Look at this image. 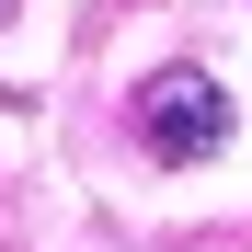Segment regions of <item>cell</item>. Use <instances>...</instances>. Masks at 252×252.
Here are the masks:
<instances>
[{
  "mask_svg": "<svg viewBox=\"0 0 252 252\" xmlns=\"http://www.w3.org/2000/svg\"><path fill=\"white\" fill-rule=\"evenodd\" d=\"M126 115H138V149L172 160V172H195V160L229 149V92H218V69H195V58L184 69H149Z\"/></svg>",
  "mask_w": 252,
  "mask_h": 252,
  "instance_id": "obj_1",
  "label": "cell"
},
{
  "mask_svg": "<svg viewBox=\"0 0 252 252\" xmlns=\"http://www.w3.org/2000/svg\"><path fill=\"white\" fill-rule=\"evenodd\" d=\"M0 23H12V0H0Z\"/></svg>",
  "mask_w": 252,
  "mask_h": 252,
  "instance_id": "obj_2",
  "label": "cell"
}]
</instances>
